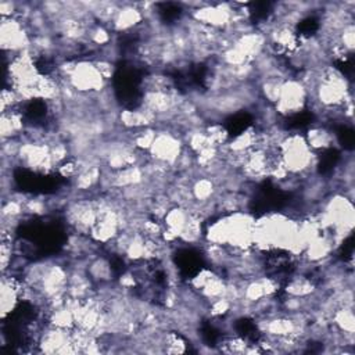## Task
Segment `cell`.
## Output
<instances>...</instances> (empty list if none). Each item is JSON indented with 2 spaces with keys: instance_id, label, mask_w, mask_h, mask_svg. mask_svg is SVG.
<instances>
[{
  "instance_id": "cell-1",
  "label": "cell",
  "mask_w": 355,
  "mask_h": 355,
  "mask_svg": "<svg viewBox=\"0 0 355 355\" xmlns=\"http://www.w3.org/2000/svg\"><path fill=\"white\" fill-rule=\"evenodd\" d=\"M79 93H97L108 86L92 60H76L73 69L65 80Z\"/></svg>"
},
{
  "instance_id": "cell-2",
  "label": "cell",
  "mask_w": 355,
  "mask_h": 355,
  "mask_svg": "<svg viewBox=\"0 0 355 355\" xmlns=\"http://www.w3.org/2000/svg\"><path fill=\"white\" fill-rule=\"evenodd\" d=\"M308 105V93L306 89L294 78L284 80L280 92V97L275 104L276 112L282 118L293 116L301 114Z\"/></svg>"
},
{
  "instance_id": "cell-3",
  "label": "cell",
  "mask_w": 355,
  "mask_h": 355,
  "mask_svg": "<svg viewBox=\"0 0 355 355\" xmlns=\"http://www.w3.org/2000/svg\"><path fill=\"white\" fill-rule=\"evenodd\" d=\"M0 44L3 53H22L31 46V36L26 26L17 18H1Z\"/></svg>"
},
{
  "instance_id": "cell-4",
  "label": "cell",
  "mask_w": 355,
  "mask_h": 355,
  "mask_svg": "<svg viewBox=\"0 0 355 355\" xmlns=\"http://www.w3.org/2000/svg\"><path fill=\"white\" fill-rule=\"evenodd\" d=\"M184 144L179 135L171 130H157L155 139L148 150V155L154 159L169 164L172 168L179 158Z\"/></svg>"
},
{
  "instance_id": "cell-5",
  "label": "cell",
  "mask_w": 355,
  "mask_h": 355,
  "mask_svg": "<svg viewBox=\"0 0 355 355\" xmlns=\"http://www.w3.org/2000/svg\"><path fill=\"white\" fill-rule=\"evenodd\" d=\"M304 137L309 148L315 153L330 150L338 144L336 133L327 125L320 122L312 123L304 133Z\"/></svg>"
},
{
  "instance_id": "cell-6",
  "label": "cell",
  "mask_w": 355,
  "mask_h": 355,
  "mask_svg": "<svg viewBox=\"0 0 355 355\" xmlns=\"http://www.w3.org/2000/svg\"><path fill=\"white\" fill-rule=\"evenodd\" d=\"M143 15L136 7V3L122 1L118 14L115 15L110 31L112 33H129L143 22Z\"/></svg>"
},
{
  "instance_id": "cell-7",
  "label": "cell",
  "mask_w": 355,
  "mask_h": 355,
  "mask_svg": "<svg viewBox=\"0 0 355 355\" xmlns=\"http://www.w3.org/2000/svg\"><path fill=\"white\" fill-rule=\"evenodd\" d=\"M86 270H87V275H89V277L92 279V282L94 284L114 282L112 280L114 270H112L111 262L104 255L97 254L93 258H90L89 262H87Z\"/></svg>"
},
{
  "instance_id": "cell-8",
  "label": "cell",
  "mask_w": 355,
  "mask_h": 355,
  "mask_svg": "<svg viewBox=\"0 0 355 355\" xmlns=\"http://www.w3.org/2000/svg\"><path fill=\"white\" fill-rule=\"evenodd\" d=\"M191 194L196 202H209L218 194V187L211 178L198 176L191 183Z\"/></svg>"
},
{
  "instance_id": "cell-9",
  "label": "cell",
  "mask_w": 355,
  "mask_h": 355,
  "mask_svg": "<svg viewBox=\"0 0 355 355\" xmlns=\"http://www.w3.org/2000/svg\"><path fill=\"white\" fill-rule=\"evenodd\" d=\"M187 219H189V211L184 207L173 205L165 214V216L162 219V225H164L165 229L171 230L172 233H175L179 237V234L183 230Z\"/></svg>"
},
{
  "instance_id": "cell-10",
  "label": "cell",
  "mask_w": 355,
  "mask_h": 355,
  "mask_svg": "<svg viewBox=\"0 0 355 355\" xmlns=\"http://www.w3.org/2000/svg\"><path fill=\"white\" fill-rule=\"evenodd\" d=\"M331 323L344 333H355V318L352 306L337 308L331 315Z\"/></svg>"
},
{
  "instance_id": "cell-11",
  "label": "cell",
  "mask_w": 355,
  "mask_h": 355,
  "mask_svg": "<svg viewBox=\"0 0 355 355\" xmlns=\"http://www.w3.org/2000/svg\"><path fill=\"white\" fill-rule=\"evenodd\" d=\"M338 43L343 46V49L348 53L352 54L355 49V26L354 24H348L341 29L338 33Z\"/></svg>"
},
{
  "instance_id": "cell-12",
  "label": "cell",
  "mask_w": 355,
  "mask_h": 355,
  "mask_svg": "<svg viewBox=\"0 0 355 355\" xmlns=\"http://www.w3.org/2000/svg\"><path fill=\"white\" fill-rule=\"evenodd\" d=\"M96 65V68L98 69V72L101 73V76L108 82L114 73H115V64L108 61V60H104V58H93L92 60Z\"/></svg>"
},
{
  "instance_id": "cell-13",
  "label": "cell",
  "mask_w": 355,
  "mask_h": 355,
  "mask_svg": "<svg viewBox=\"0 0 355 355\" xmlns=\"http://www.w3.org/2000/svg\"><path fill=\"white\" fill-rule=\"evenodd\" d=\"M18 11V1L1 0L0 1V14L1 18H14Z\"/></svg>"
}]
</instances>
